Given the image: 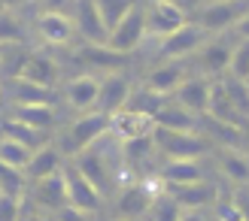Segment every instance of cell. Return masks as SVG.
Instances as JSON below:
<instances>
[{"instance_id": "obj_1", "label": "cell", "mask_w": 249, "mask_h": 221, "mask_svg": "<svg viewBox=\"0 0 249 221\" xmlns=\"http://www.w3.org/2000/svg\"><path fill=\"white\" fill-rule=\"evenodd\" d=\"M246 12H249V3H243V0H216V3H197L189 21H195L210 36V33L231 31Z\"/></svg>"}, {"instance_id": "obj_2", "label": "cell", "mask_w": 249, "mask_h": 221, "mask_svg": "<svg viewBox=\"0 0 249 221\" xmlns=\"http://www.w3.org/2000/svg\"><path fill=\"white\" fill-rule=\"evenodd\" d=\"M152 149L167 161H197L210 152V142L201 133H173V130H152Z\"/></svg>"}, {"instance_id": "obj_3", "label": "cell", "mask_w": 249, "mask_h": 221, "mask_svg": "<svg viewBox=\"0 0 249 221\" xmlns=\"http://www.w3.org/2000/svg\"><path fill=\"white\" fill-rule=\"evenodd\" d=\"M61 176H64V197H67V209L79 212V215H94L101 212L104 206V197L94 191V185L73 164H64L61 167Z\"/></svg>"}, {"instance_id": "obj_4", "label": "cell", "mask_w": 249, "mask_h": 221, "mask_svg": "<svg viewBox=\"0 0 249 221\" xmlns=\"http://www.w3.org/2000/svg\"><path fill=\"white\" fill-rule=\"evenodd\" d=\"M109 130H113V118H109V115H104V112H85V115H79L70 125V130H67V152L76 158L79 152L91 149L94 142H101Z\"/></svg>"}, {"instance_id": "obj_5", "label": "cell", "mask_w": 249, "mask_h": 221, "mask_svg": "<svg viewBox=\"0 0 249 221\" xmlns=\"http://www.w3.org/2000/svg\"><path fill=\"white\" fill-rule=\"evenodd\" d=\"M189 21V12L173 0H152L149 6H143V24H146V36H158L164 40L173 31H179Z\"/></svg>"}, {"instance_id": "obj_6", "label": "cell", "mask_w": 249, "mask_h": 221, "mask_svg": "<svg viewBox=\"0 0 249 221\" xmlns=\"http://www.w3.org/2000/svg\"><path fill=\"white\" fill-rule=\"evenodd\" d=\"M158 197V185L152 179H137V182H128L122 191H119V215L122 221H134V218H143L149 215L152 203Z\"/></svg>"}, {"instance_id": "obj_7", "label": "cell", "mask_w": 249, "mask_h": 221, "mask_svg": "<svg viewBox=\"0 0 249 221\" xmlns=\"http://www.w3.org/2000/svg\"><path fill=\"white\" fill-rule=\"evenodd\" d=\"M228 61H231V46L219 43V40H207L197 52H192L182 64H192L195 73L201 79H222L228 73Z\"/></svg>"}, {"instance_id": "obj_8", "label": "cell", "mask_w": 249, "mask_h": 221, "mask_svg": "<svg viewBox=\"0 0 249 221\" xmlns=\"http://www.w3.org/2000/svg\"><path fill=\"white\" fill-rule=\"evenodd\" d=\"M134 91L131 79L124 76V73H104L101 76V88H97V103H94V112H104V115H119L124 103H128V97Z\"/></svg>"}, {"instance_id": "obj_9", "label": "cell", "mask_w": 249, "mask_h": 221, "mask_svg": "<svg viewBox=\"0 0 249 221\" xmlns=\"http://www.w3.org/2000/svg\"><path fill=\"white\" fill-rule=\"evenodd\" d=\"M210 36L197 28L195 21H185L179 31H173L170 36L161 40V61H185L192 52H197Z\"/></svg>"}, {"instance_id": "obj_10", "label": "cell", "mask_w": 249, "mask_h": 221, "mask_svg": "<svg viewBox=\"0 0 249 221\" xmlns=\"http://www.w3.org/2000/svg\"><path fill=\"white\" fill-rule=\"evenodd\" d=\"M146 40V24H143V6H134L128 16H124V21L119 24V28L107 36V48H113V52L124 55L128 58L137 46H140Z\"/></svg>"}, {"instance_id": "obj_11", "label": "cell", "mask_w": 249, "mask_h": 221, "mask_svg": "<svg viewBox=\"0 0 249 221\" xmlns=\"http://www.w3.org/2000/svg\"><path fill=\"white\" fill-rule=\"evenodd\" d=\"M21 82H28V85H36V88H46V91H52L55 88V82H58V64L49 55H40V52H31V55H24L21 61V67H18V76Z\"/></svg>"}, {"instance_id": "obj_12", "label": "cell", "mask_w": 249, "mask_h": 221, "mask_svg": "<svg viewBox=\"0 0 249 221\" xmlns=\"http://www.w3.org/2000/svg\"><path fill=\"white\" fill-rule=\"evenodd\" d=\"M182 82H185V64H182V61H161L158 67H152V70L146 73L143 88L167 100V97L177 91Z\"/></svg>"}, {"instance_id": "obj_13", "label": "cell", "mask_w": 249, "mask_h": 221, "mask_svg": "<svg viewBox=\"0 0 249 221\" xmlns=\"http://www.w3.org/2000/svg\"><path fill=\"white\" fill-rule=\"evenodd\" d=\"M36 33H40V40L46 46H67L73 40V18L67 12H58V9H46L36 16Z\"/></svg>"}, {"instance_id": "obj_14", "label": "cell", "mask_w": 249, "mask_h": 221, "mask_svg": "<svg viewBox=\"0 0 249 221\" xmlns=\"http://www.w3.org/2000/svg\"><path fill=\"white\" fill-rule=\"evenodd\" d=\"M97 88H101V76L97 73H79L73 76L64 88L67 97V106L76 109V112H94V103H97Z\"/></svg>"}, {"instance_id": "obj_15", "label": "cell", "mask_w": 249, "mask_h": 221, "mask_svg": "<svg viewBox=\"0 0 249 221\" xmlns=\"http://www.w3.org/2000/svg\"><path fill=\"white\" fill-rule=\"evenodd\" d=\"M164 194H170L173 200H177L185 212H204V206H213V200H216V185L213 182H207V179H201V182H192V185H179V188H161Z\"/></svg>"}, {"instance_id": "obj_16", "label": "cell", "mask_w": 249, "mask_h": 221, "mask_svg": "<svg viewBox=\"0 0 249 221\" xmlns=\"http://www.w3.org/2000/svg\"><path fill=\"white\" fill-rule=\"evenodd\" d=\"M170 97H173V103L182 106L185 112H192L195 118H197V115H207V103H210V79L192 76V79H185Z\"/></svg>"}, {"instance_id": "obj_17", "label": "cell", "mask_w": 249, "mask_h": 221, "mask_svg": "<svg viewBox=\"0 0 249 221\" xmlns=\"http://www.w3.org/2000/svg\"><path fill=\"white\" fill-rule=\"evenodd\" d=\"M73 28H76L85 36V46H107V31L101 18H97V9H94V0H79L73 6Z\"/></svg>"}, {"instance_id": "obj_18", "label": "cell", "mask_w": 249, "mask_h": 221, "mask_svg": "<svg viewBox=\"0 0 249 221\" xmlns=\"http://www.w3.org/2000/svg\"><path fill=\"white\" fill-rule=\"evenodd\" d=\"M61 149H55V145H43V149H36L31 155V161L28 167H24V182H40V179H49V176H55L61 173Z\"/></svg>"}, {"instance_id": "obj_19", "label": "cell", "mask_w": 249, "mask_h": 221, "mask_svg": "<svg viewBox=\"0 0 249 221\" xmlns=\"http://www.w3.org/2000/svg\"><path fill=\"white\" fill-rule=\"evenodd\" d=\"M31 200H34V203H40L43 209L61 212V209L67 206V197H64V176L55 173V176H49V179L34 182V188H31Z\"/></svg>"}, {"instance_id": "obj_20", "label": "cell", "mask_w": 249, "mask_h": 221, "mask_svg": "<svg viewBox=\"0 0 249 221\" xmlns=\"http://www.w3.org/2000/svg\"><path fill=\"white\" fill-rule=\"evenodd\" d=\"M204 170L197 161H167L158 170V182L161 188H179V185H192V182H201Z\"/></svg>"}, {"instance_id": "obj_21", "label": "cell", "mask_w": 249, "mask_h": 221, "mask_svg": "<svg viewBox=\"0 0 249 221\" xmlns=\"http://www.w3.org/2000/svg\"><path fill=\"white\" fill-rule=\"evenodd\" d=\"M152 125L158 130H173V133H195L197 118L192 112H185L182 106H177L173 100H167L164 106L158 109V115L152 118Z\"/></svg>"}, {"instance_id": "obj_22", "label": "cell", "mask_w": 249, "mask_h": 221, "mask_svg": "<svg viewBox=\"0 0 249 221\" xmlns=\"http://www.w3.org/2000/svg\"><path fill=\"white\" fill-rule=\"evenodd\" d=\"M216 167L222 176L234 185H249V155L240 149H219L216 152Z\"/></svg>"}, {"instance_id": "obj_23", "label": "cell", "mask_w": 249, "mask_h": 221, "mask_svg": "<svg viewBox=\"0 0 249 221\" xmlns=\"http://www.w3.org/2000/svg\"><path fill=\"white\" fill-rule=\"evenodd\" d=\"M0 137L9 140V142L24 145L28 152H36V149H43V145H46V133L34 130V127H28V125H21V121L9 118V115L0 118Z\"/></svg>"}, {"instance_id": "obj_24", "label": "cell", "mask_w": 249, "mask_h": 221, "mask_svg": "<svg viewBox=\"0 0 249 221\" xmlns=\"http://www.w3.org/2000/svg\"><path fill=\"white\" fill-rule=\"evenodd\" d=\"M113 130L119 133V142H128V140H143V137H152V118H143V115H131V112H119L113 115Z\"/></svg>"}, {"instance_id": "obj_25", "label": "cell", "mask_w": 249, "mask_h": 221, "mask_svg": "<svg viewBox=\"0 0 249 221\" xmlns=\"http://www.w3.org/2000/svg\"><path fill=\"white\" fill-rule=\"evenodd\" d=\"M79 58L89 64L91 70H101V73H119V67L124 64V55L113 52V48H107V46H82L79 48ZM89 70V73H91Z\"/></svg>"}, {"instance_id": "obj_26", "label": "cell", "mask_w": 249, "mask_h": 221, "mask_svg": "<svg viewBox=\"0 0 249 221\" xmlns=\"http://www.w3.org/2000/svg\"><path fill=\"white\" fill-rule=\"evenodd\" d=\"M9 118H16V121H21V125L46 133L55 125V106H12Z\"/></svg>"}, {"instance_id": "obj_27", "label": "cell", "mask_w": 249, "mask_h": 221, "mask_svg": "<svg viewBox=\"0 0 249 221\" xmlns=\"http://www.w3.org/2000/svg\"><path fill=\"white\" fill-rule=\"evenodd\" d=\"M94 9H97V18H101L104 31L109 36L124 21V16L134 9V3H131V0H94Z\"/></svg>"}, {"instance_id": "obj_28", "label": "cell", "mask_w": 249, "mask_h": 221, "mask_svg": "<svg viewBox=\"0 0 249 221\" xmlns=\"http://www.w3.org/2000/svg\"><path fill=\"white\" fill-rule=\"evenodd\" d=\"M9 88H12V100H16V106H55L52 91H46V88H36V85H28L21 79H12Z\"/></svg>"}, {"instance_id": "obj_29", "label": "cell", "mask_w": 249, "mask_h": 221, "mask_svg": "<svg viewBox=\"0 0 249 221\" xmlns=\"http://www.w3.org/2000/svg\"><path fill=\"white\" fill-rule=\"evenodd\" d=\"M164 103H167L164 97H158V94L146 91V88H137V91H131V97H128V103H124L122 112L143 115V118H155V115H158V109L164 106Z\"/></svg>"}, {"instance_id": "obj_30", "label": "cell", "mask_w": 249, "mask_h": 221, "mask_svg": "<svg viewBox=\"0 0 249 221\" xmlns=\"http://www.w3.org/2000/svg\"><path fill=\"white\" fill-rule=\"evenodd\" d=\"M219 82H222V88H225V94H228L234 112H237L243 121H249V82L231 79V76H222Z\"/></svg>"}, {"instance_id": "obj_31", "label": "cell", "mask_w": 249, "mask_h": 221, "mask_svg": "<svg viewBox=\"0 0 249 221\" xmlns=\"http://www.w3.org/2000/svg\"><path fill=\"white\" fill-rule=\"evenodd\" d=\"M24 43V24L12 9L0 6V46H21Z\"/></svg>"}, {"instance_id": "obj_32", "label": "cell", "mask_w": 249, "mask_h": 221, "mask_svg": "<svg viewBox=\"0 0 249 221\" xmlns=\"http://www.w3.org/2000/svg\"><path fill=\"white\" fill-rule=\"evenodd\" d=\"M31 155H34V152H28L24 145L9 142V140L0 137V164H6V167H12V170H18V173H24V167H28Z\"/></svg>"}, {"instance_id": "obj_33", "label": "cell", "mask_w": 249, "mask_h": 221, "mask_svg": "<svg viewBox=\"0 0 249 221\" xmlns=\"http://www.w3.org/2000/svg\"><path fill=\"white\" fill-rule=\"evenodd\" d=\"M225 76L249 82V40H240L237 46H231V61H228Z\"/></svg>"}, {"instance_id": "obj_34", "label": "cell", "mask_w": 249, "mask_h": 221, "mask_svg": "<svg viewBox=\"0 0 249 221\" xmlns=\"http://www.w3.org/2000/svg\"><path fill=\"white\" fill-rule=\"evenodd\" d=\"M182 206L170 197V194H164L158 188V197H155V203H152V209H149V215H152V221H179L182 218Z\"/></svg>"}, {"instance_id": "obj_35", "label": "cell", "mask_w": 249, "mask_h": 221, "mask_svg": "<svg viewBox=\"0 0 249 221\" xmlns=\"http://www.w3.org/2000/svg\"><path fill=\"white\" fill-rule=\"evenodd\" d=\"M24 173H18V170H12L6 164H0V194H6V197H18L24 194Z\"/></svg>"}, {"instance_id": "obj_36", "label": "cell", "mask_w": 249, "mask_h": 221, "mask_svg": "<svg viewBox=\"0 0 249 221\" xmlns=\"http://www.w3.org/2000/svg\"><path fill=\"white\" fill-rule=\"evenodd\" d=\"M21 212V200L18 197H6L0 194V221H16Z\"/></svg>"}, {"instance_id": "obj_37", "label": "cell", "mask_w": 249, "mask_h": 221, "mask_svg": "<svg viewBox=\"0 0 249 221\" xmlns=\"http://www.w3.org/2000/svg\"><path fill=\"white\" fill-rule=\"evenodd\" d=\"M234 33H237L240 36V40H249V12H246V16L237 21V24H234V28H231Z\"/></svg>"}, {"instance_id": "obj_38", "label": "cell", "mask_w": 249, "mask_h": 221, "mask_svg": "<svg viewBox=\"0 0 249 221\" xmlns=\"http://www.w3.org/2000/svg\"><path fill=\"white\" fill-rule=\"evenodd\" d=\"M16 221H49V218H46L43 212H34V209H21Z\"/></svg>"}, {"instance_id": "obj_39", "label": "cell", "mask_w": 249, "mask_h": 221, "mask_svg": "<svg viewBox=\"0 0 249 221\" xmlns=\"http://www.w3.org/2000/svg\"><path fill=\"white\" fill-rule=\"evenodd\" d=\"M58 218H61V221H89V215H79V212L67 209V206H64V209L58 212Z\"/></svg>"}, {"instance_id": "obj_40", "label": "cell", "mask_w": 249, "mask_h": 221, "mask_svg": "<svg viewBox=\"0 0 249 221\" xmlns=\"http://www.w3.org/2000/svg\"><path fill=\"white\" fill-rule=\"evenodd\" d=\"M179 221H207V215L204 212H182Z\"/></svg>"}, {"instance_id": "obj_41", "label": "cell", "mask_w": 249, "mask_h": 221, "mask_svg": "<svg viewBox=\"0 0 249 221\" xmlns=\"http://www.w3.org/2000/svg\"><path fill=\"white\" fill-rule=\"evenodd\" d=\"M119 221H122V218H119Z\"/></svg>"}]
</instances>
